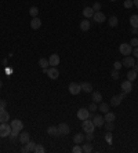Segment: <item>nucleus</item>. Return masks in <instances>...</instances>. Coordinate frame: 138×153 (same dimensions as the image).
<instances>
[{
  "label": "nucleus",
  "mask_w": 138,
  "mask_h": 153,
  "mask_svg": "<svg viewBox=\"0 0 138 153\" xmlns=\"http://www.w3.org/2000/svg\"><path fill=\"white\" fill-rule=\"evenodd\" d=\"M11 126L8 123H0V138H7L11 132Z\"/></svg>",
  "instance_id": "nucleus-1"
},
{
  "label": "nucleus",
  "mask_w": 138,
  "mask_h": 153,
  "mask_svg": "<svg viewBox=\"0 0 138 153\" xmlns=\"http://www.w3.org/2000/svg\"><path fill=\"white\" fill-rule=\"evenodd\" d=\"M105 139H107V142L109 144V145H112V132H107Z\"/></svg>",
  "instance_id": "nucleus-39"
},
{
  "label": "nucleus",
  "mask_w": 138,
  "mask_h": 153,
  "mask_svg": "<svg viewBox=\"0 0 138 153\" xmlns=\"http://www.w3.org/2000/svg\"><path fill=\"white\" fill-rule=\"evenodd\" d=\"M120 87H122V91L126 92V94H130V92L133 91V86H131V82H130V80H124Z\"/></svg>",
  "instance_id": "nucleus-10"
},
{
  "label": "nucleus",
  "mask_w": 138,
  "mask_h": 153,
  "mask_svg": "<svg viewBox=\"0 0 138 153\" xmlns=\"http://www.w3.org/2000/svg\"><path fill=\"white\" fill-rule=\"evenodd\" d=\"M42 26V21H40V18H38V17H33L31 21V28L32 29H39Z\"/></svg>",
  "instance_id": "nucleus-16"
},
{
  "label": "nucleus",
  "mask_w": 138,
  "mask_h": 153,
  "mask_svg": "<svg viewBox=\"0 0 138 153\" xmlns=\"http://www.w3.org/2000/svg\"><path fill=\"white\" fill-rule=\"evenodd\" d=\"M72 152L73 153H82L83 152V148H82L80 145H75L73 146V149H72Z\"/></svg>",
  "instance_id": "nucleus-36"
},
{
  "label": "nucleus",
  "mask_w": 138,
  "mask_h": 153,
  "mask_svg": "<svg viewBox=\"0 0 138 153\" xmlns=\"http://www.w3.org/2000/svg\"><path fill=\"white\" fill-rule=\"evenodd\" d=\"M135 79H137V72H135L134 69L129 70V73H127V80H130V82H134Z\"/></svg>",
  "instance_id": "nucleus-25"
},
{
  "label": "nucleus",
  "mask_w": 138,
  "mask_h": 153,
  "mask_svg": "<svg viewBox=\"0 0 138 153\" xmlns=\"http://www.w3.org/2000/svg\"><path fill=\"white\" fill-rule=\"evenodd\" d=\"M82 128L84 130V132H90V131H92V132H94L95 126H94L92 120H90V119H86V120H83V123H82Z\"/></svg>",
  "instance_id": "nucleus-2"
},
{
  "label": "nucleus",
  "mask_w": 138,
  "mask_h": 153,
  "mask_svg": "<svg viewBox=\"0 0 138 153\" xmlns=\"http://www.w3.org/2000/svg\"><path fill=\"white\" fill-rule=\"evenodd\" d=\"M11 128L13 130H17V131H22L23 130V123L19 120V119H14L13 122H11Z\"/></svg>",
  "instance_id": "nucleus-8"
},
{
  "label": "nucleus",
  "mask_w": 138,
  "mask_h": 153,
  "mask_svg": "<svg viewBox=\"0 0 138 153\" xmlns=\"http://www.w3.org/2000/svg\"><path fill=\"white\" fill-rule=\"evenodd\" d=\"M82 148H83V152H84V153L92 152V145H91V144H84Z\"/></svg>",
  "instance_id": "nucleus-34"
},
{
  "label": "nucleus",
  "mask_w": 138,
  "mask_h": 153,
  "mask_svg": "<svg viewBox=\"0 0 138 153\" xmlns=\"http://www.w3.org/2000/svg\"><path fill=\"white\" fill-rule=\"evenodd\" d=\"M122 101L123 100L120 95H113L112 100H111V105H112V106H119V105L122 104Z\"/></svg>",
  "instance_id": "nucleus-18"
},
{
  "label": "nucleus",
  "mask_w": 138,
  "mask_h": 153,
  "mask_svg": "<svg viewBox=\"0 0 138 153\" xmlns=\"http://www.w3.org/2000/svg\"><path fill=\"white\" fill-rule=\"evenodd\" d=\"M68 88H69V92H70L72 95H77L79 92L82 91V87H80V84H77V83H70Z\"/></svg>",
  "instance_id": "nucleus-9"
},
{
  "label": "nucleus",
  "mask_w": 138,
  "mask_h": 153,
  "mask_svg": "<svg viewBox=\"0 0 138 153\" xmlns=\"http://www.w3.org/2000/svg\"><path fill=\"white\" fill-rule=\"evenodd\" d=\"M1 86H3V82H1V80H0V88H1Z\"/></svg>",
  "instance_id": "nucleus-49"
},
{
  "label": "nucleus",
  "mask_w": 138,
  "mask_h": 153,
  "mask_svg": "<svg viewBox=\"0 0 138 153\" xmlns=\"http://www.w3.org/2000/svg\"><path fill=\"white\" fill-rule=\"evenodd\" d=\"M92 123H94L95 127H102L104 123H105V119L101 115H95V116H92Z\"/></svg>",
  "instance_id": "nucleus-11"
},
{
  "label": "nucleus",
  "mask_w": 138,
  "mask_h": 153,
  "mask_svg": "<svg viewBox=\"0 0 138 153\" xmlns=\"http://www.w3.org/2000/svg\"><path fill=\"white\" fill-rule=\"evenodd\" d=\"M77 119H79V120L90 119V110L86 109V108H80V109L77 110Z\"/></svg>",
  "instance_id": "nucleus-4"
},
{
  "label": "nucleus",
  "mask_w": 138,
  "mask_h": 153,
  "mask_svg": "<svg viewBox=\"0 0 138 153\" xmlns=\"http://www.w3.org/2000/svg\"><path fill=\"white\" fill-rule=\"evenodd\" d=\"M29 14H31L32 17H38L39 8L38 7H31V8H29Z\"/></svg>",
  "instance_id": "nucleus-35"
},
{
  "label": "nucleus",
  "mask_w": 138,
  "mask_h": 153,
  "mask_svg": "<svg viewBox=\"0 0 138 153\" xmlns=\"http://www.w3.org/2000/svg\"><path fill=\"white\" fill-rule=\"evenodd\" d=\"M119 51L122 55H130L133 53V46L129 44V43H122L120 47H119Z\"/></svg>",
  "instance_id": "nucleus-3"
},
{
  "label": "nucleus",
  "mask_w": 138,
  "mask_h": 153,
  "mask_svg": "<svg viewBox=\"0 0 138 153\" xmlns=\"http://www.w3.org/2000/svg\"><path fill=\"white\" fill-rule=\"evenodd\" d=\"M94 10H92V7H84V10H83V15L86 17V18H92V15H94Z\"/></svg>",
  "instance_id": "nucleus-19"
},
{
  "label": "nucleus",
  "mask_w": 138,
  "mask_h": 153,
  "mask_svg": "<svg viewBox=\"0 0 138 153\" xmlns=\"http://www.w3.org/2000/svg\"><path fill=\"white\" fill-rule=\"evenodd\" d=\"M92 138H94V132H92V131H90V132L86 134V139H87V141H91Z\"/></svg>",
  "instance_id": "nucleus-42"
},
{
  "label": "nucleus",
  "mask_w": 138,
  "mask_h": 153,
  "mask_svg": "<svg viewBox=\"0 0 138 153\" xmlns=\"http://www.w3.org/2000/svg\"><path fill=\"white\" fill-rule=\"evenodd\" d=\"M104 119H105V122H115L116 115H115V113H112V112H107Z\"/></svg>",
  "instance_id": "nucleus-26"
},
{
  "label": "nucleus",
  "mask_w": 138,
  "mask_h": 153,
  "mask_svg": "<svg viewBox=\"0 0 138 153\" xmlns=\"http://www.w3.org/2000/svg\"><path fill=\"white\" fill-rule=\"evenodd\" d=\"M131 33H137V29H135V28H131Z\"/></svg>",
  "instance_id": "nucleus-48"
},
{
  "label": "nucleus",
  "mask_w": 138,
  "mask_h": 153,
  "mask_svg": "<svg viewBox=\"0 0 138 153\" xmlns=\"http://www.w3.org/2000/svg\"><path fill=\"white\" fill-rule=\"evenodd\" d=\"M47 134H48V135H51V137H57V135H60L58 127H55V126H50V127L47 128Z\"/></svg>",
  "instance_id": "nucleus-17"
},
{
  "label": "nucleus",
  "mask_w": 138,
  "mask_h": 153,
  "mask_svg": "<svg viewBox=\"0 0 138 153\" xmlns=\"http://www.w3.org/2000/svg\"><path fill=\"white\" fill-rule=\"evenodd\" d=\"M92 10L94 11H101V4L100 3H94L92 4Z\"/></svg>",
  "instance_id": "nucleus-41"
},
{
  "label": "nucleus",
  "mask_w": 138,
  "mask_h": 153,
  "mask_svg": "<svg viewBox=\"0 0 138 153\" xmlns=\"http://www.w3.org/2000/svg\"><path fill=\"white\" fill-rule=\"evenodd\" d=\"M35 153H44L46 152V149H44V146L40 145V144H36V146H35V150H33Z\"/></svg>",
  "instance_id": "nucleus-30"
},
{
  "label": "nucleus",
  "mask_w": 138,
  "mask_h": 153,
  "mask_svg": "<svg viewBox=\"0 0 138 153\" xmlns=\"http://www.w3.org/2000/svg\"><path fill=\"white\" fill-rule=\"evenodd\" d=\"M80 29L83 32H87L90 29V21L88 19H83V21H80Z\"/></svg>",
  "instance_id": "nucleus-22"
},
{
  "label": "nucleus",
  "mask_w": 138,
  "mask_h": 153,
  "mask_svg": "<svg viewBox=\"0 0 138 153\" xmlns=\"http://www.w3.org/2000/svg\"><path fill=\"white\" fill-rule=\"evenodd\" d=\"M111 75H112V79H113V80H117V79H119V70H116V69H113Z\"/></svg>",
  "instance_id": "nucleus-40"
},
{
  "label": "nucleus",
  "mask_w": 138,
  "mask_h": 153,
  "mask_svg": "<svg viewBox=\"0 0 138 153\" xmlns=\"http://www.w3.org/2000/svg\"><path fill=\"white\" fill-rule=\"evenodd\" d=\"M84 138H86V137L83 135V134H80V132H79V134H76V135L73 137V142H75L76 145H80V144H83Z\"/></svg>",
  "instance_id": "nucleus-20"
},
{
  "label": "nucleus",
  "mask_w": 138,
  "mask_h": 153,
  "mask_svg": "<svg viewBox=\"0 0 138 153\" xmlns=\"http://www.w3.org/2000/svg\"><path fill=\"white\" fill-rule=\"evenodd\" d=\"M8 119H10V115L6 109L0 108V123H7Z\"/></svg>",
  "instance_id": "nucleus-15"
},
{
  "label": "nucleus",
  "mask_w": 138,
  "mask_h": 153,
  "mask_svg": "<svg viewBox=\"0 0 138 153\" xmlns=\"http://www.w3.org/2000/svg\"><path fill=\"white\" fill-rule=\"evenodd\" d=\"M47 76L50 77L51 80H55V79L60 77V72H58V69L55 68V66H51V68L47 69Z\"/></svg>",
  "instance_id": "nucleus-5"
},
{
  "label": "nucleus",
  "mask_w": 138,
  "mask_h": 153,
  "mask_svg": "<svg viewBox=\"0 0 138 153\" xmlns=\"http://www.w3.org/2000/svg\"><path fill=\"white\" fill-rule=\"evenodd\" d=\"M88 110H91V112H94V110H97V104H95V102H92V104H90V108H88Z\"/></svg>",
  "instance_id": "nucleus-44"
},
{
  "label": "nucleus",
  "mask_w": 138,
  "mask_h": 153,
  "mask_svg": "<svg viewBox=\"0 0 138 153\" xmlns=\"http://www.w3.org/2000/svg\"><path fill=\"white\" fill-rule=\"evenodd\" d=\"M117 23H119V19H117V17H111V18H109V26L115 28V26H117Z\"/></svg>",
  "instance_id": "nucleus-28"
},
{
  "label": "nucleus",
  "mask_w": 138,
  "mask_h": 153,
  "mask_svg": "<svg viewBox=\"0 0 138 153\" xmlns=\"http://www.w3.org/2000/svg\"><path fill=\"white\" fill-rule=\"evenodd\" d=\"M133 55H135V59H138V47H134V50H133Z\"/></svg>",
  "instance_id": "nucleus-45"
},
{
  "label": "nucleus",
  "mask_w": 138,
  "mask_h": 153,
  "mask_svg": "<svg viewBox=\"0 0 138 153\" xmlns=\"http://www.w3.org/2000/svg\"><path fill=\"white\" fill-rule=\"evenodd\" d=\"M48 62H50V66H58V63H60V55L58 54H51L50 58H48Z\"/></svg>",
  "instance_id": "nucleus-14"
},
{
  "label": "nucleus",
  "mask_w": 138,
  "mask_h": 153,
  "mask_svg": "<svg viewBox=\"0 0 138 153\" xmlns=\"http://www.w3.org/2000/svg\"><path fill=\"white\" fill-rule=\"evenodd\" d=\"M19 132H21V131L11 130V132H10V135H8V137H10V138H11V139H13V141H14V139H17V138L19 137Z\"/></svg>",
  "instance_id": "nucleus-33"
},
{
  "label": "nucleus",
  "mask_w": 138,
  "mask_h": 153,
  "mask_svg": "<svg viewBox=\"0 0 138 153\" xmlns=\"http://www.w3.org/2000/svg\"><path fill=\"white\" fill-rule=\"evenodd\" d=\"M18 139H19V142L22 144V145H26L29 141H31V135H29V132H19V137H18Z\"/></svg>",
  "instance_id": "nucleus-12"
},
{
  "label": "nucleus",
  "mask_w": 138,
  "mask_h": 153,
  "mask_svg": "<svg viewBox=\"0 0 138 153\" xmlns=\"http://www.w3.org/2000/svg\"><path fill=\"white\" fill-rule=\"evenodd\" d=\"M100 110L105 115L107 112H109V105L108 104H105V102H101V105H100Z\"/></svg>",
  "instance_id": "nucleus-29"
},
{
  "label": "nucleus",
  "mask_w": 138,
  "mask_h": 153,
  "mask_svg": "<svg viewBox=\"0 0 138 153\" xmlns=\"http://www.w3.org/2000/svg\"><path fill=\"white\" fill-rule=\"evenodd\" d=\"M0 101H1V100H0Z\"/></svg>",
  "instance_id": "nucleus-52"
},
{
  "label": "nucleus",
  "mask_w": 138,
  "mask_h": 153,
  "mask_svg": "<svg viewBox=\"0 0 138 153\" xmlns=\"http://www.w3.org/2000/svg\"><path fill=\"white\" fill-rule=\"evenodd\" d=\"M104 127H105L108 131H112L113 128H115V123L113 122H105L104 123Z\"/></svg>",
  "instance_id": "nucleus-31"
},
{
  "label": "nucleus",
  "mask_w": 138,
  "mask_h": 153,
  "mask_svg": "<svg viewBox=\"0 0 138 153\" xmlns=\"http://www.w3.org/2000/svg\"><path fill=\"white\" fill-rule=\"evenodd\" d=\"M130 25H131V28L138 29V15H131L130 17Z\"/></svg>",
  "instance_id": "nucleus-24"
},
{
  "label": "nucleus",
  "mask_w": 138,
  "mask_h": 153,
  "mask_svg": "<svg viewBox=\"0 0 138 153\" xmlns=\"http://www.w3.org/2000/svg\"><path fill=\"white\" fill-rule=\"evenodd\" d=\"M80 87L84 92H91L92 91V86L91 83H80Z\"/></svg>",
  "instance_id": "nucleus-23"
},
{
  "label": "nucleus",
  "mask_w": 138,
  "mask_h": 153,
  "mask_svg": "<svg viewBox=\"0 0 138 153\" xmlns=\"http://www.w3.org/2000/svg\"><path fill=\"white\" fill-rule=\"evenodd\" d=\"M137 35H138V29H137Z\"/></svg>",
  "instance_id": "nucleus-51"
},
{
  "label": "nucleus",
  "mask_w": 138,
  "mask_h": 153,
  "mask_svg": "<svg viewBox=\"0 0 138 153\" xmlns=\"http://www.w3.org/2000/svg\"><path fill=\"white\" fill-rule=\"evenodd\" d=\"M130 44L133 47H138V39L137 37H134V39H131V41H130Z\"/></svg>",
  "instance_id": "nucleus-43"
},
{
  "label": "nucleus",
  "mask_w": 138,
  "mask_h": 153,
  "mask_svg": "<svg viewBox=\"0 0 138 153\" xmlns=\"http://www.w3.org/2000/svg\"><path fill=\"white\" fill-rule=\"evenodd\" d=\"M133 6H134L133 0H124V7H126V8H131Z\"/></svg>",
  "instance_id": "nucleus-38"
},
{
  "label": "nucleus",
  "mask_w": 138,
  "mask_h": 153,
  "mask_svg": "<svg viewBox=\"0 0 138 153\" xmlns=\"http://www.w3.org/2000/svg\"><path fill=\"white\" fill-rule=\"evenodd\" d=\"M92 102L98 104V102H102V94L100 91H94L92 92Z\"/></svg>",
  "instance_id": "nucleus-21"
},
{
  "label": "nucleus",
  "mask_w": 138,
  "mask_h": 153,
  "mask_svg": "<svg viewBox=\"0 0 138 153\" xmlns=\"http://www.w3.org/2000/svg\"><path fill=\"white\" fill-rule=\"evenodd\" d=\"M58 131H60V135H68L69 134V126L66 123H60L58 124Z\"/></svg>",
  "instance_id": "nucleus-13"
},
{
  "label": "nucleus",
  "mask_w": 138,
  "mask_h": 153,
  "mask_svg": "<svg viewBox=\"0 0 138 153\" xmlns=\"http://www.w3.org/2000/svg\"><path fill=\"white\" fill-rule=\"evenodd\" d=\"M122 63H123V66H124V68H133V66L135 65V58H134V57H130V55H127V57L122 61Z\"/></svg>",
  "instance_id": "nucleus-6"
},
{
  "label": "nucleus",
  "mask_w": 138,
  "mask_h": 153,
  "mask_svg": "<svg viewBox=\"0 0 138 153\" xmlns=\"http://www.w3.org/2000/svg\"><path fill=\"white\" fill-rule=\"evenodd\" d=\"M133 3H134V4H135V7L138 8V0H133Z\"/></svg>",
  "instance_id": "nucleus-47"
},
{
  "label": "nucleus",
  "mask_w": 138,
  "mask_h": 153,
  "mask_svg": "<svg viewBox=\"0 0 138 153\" xmlns=\"http://www.w3.org/2000/svg\"><path fill=\"white\" fill-rule=\"evenodd\" d=\"M48 65H50V62H48L47 58H40V59H39V66H42L43 69H47Z\"/></svg>",
  "instance_id": "nucleus-27"
},
{
  "label": "nucleus",
  "mask_w": 138,
  "mask_h": 153,
  "mask_svg": "<svg viewBox=\"0 0 138 153\" xmlns=\"http://www.w3.org/2000/svg\"><path fill=\"white\" fill-rule=\"evenodd\" d=\"M111 1H116V0H111Z\"/></svg>",
  "instance_id": "nucleus-50"
},
{
  "label": "nucleus",
  "mask_w": 138,
  "mask_h": 153,
  "mask_svg": "<svg viewBox=\"0 0 138 153\" xmlns=\"http://www.w3.org/2000/svg\"><path fill=\"white\" fill-rule=\"evenodd\" d=\"M26 149H28V152H33L35 150V146H36V142H33V141H29L28 144H26Z\"/></svg>",
  "instance_id": "nucleus-32"
},
{
  "label": "nucleus",
  "mask_w": 138,
  "mask_h": 153,
  "mask_svg": "<svg viewBox=\"0 0 138 153\" xmlns=\"http://www.w3.org/2000/svg\"><path fill=\"white\" fill-rule=\"evenodd\" d=\"M122 68H123V63L120 61H116L115 63H113V69H116V70H120Z\"/></svg>",
  "instance_id": "nucleus-37"
},
{
  "label": "nucleus",
  "mask_w": 138,
  "mask_h": 153,
  "mask_svg": "<svg viewBox=\"0 0 138 153\" xmlns=\"http://www.w3.org/2000/svg\"><path fill=\"white\" fill-rule=\"evenodd\" d=\"M92 19H94V22H97V23H102V22H105V14L102 13V11H95L94 13V15H92Z\"/></svg>",
  "instance_id": "nucleus-7"
},
{
  "label": "nucleus",
  "mask_w": 138,
  "mask_h": 153,
  "mask_svg": "<svg viewBox=\"0 0 138 153\" xmlns=\"http://www.w3.org/2000/svg\"><path fill=\"white\" fill-rule=\"evenodd\" d=\"M6 106H7V102H6L4 100H3V101H0V108H3V109H4Z\"/></svg>",
  "instance_id": "nucleus-46"
}]
</instances>
